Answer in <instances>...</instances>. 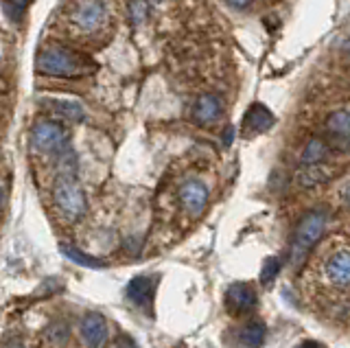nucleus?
Masks as SVG:
<instances>
[{"instance_id": "f257e3e1", "label": "nucleus", "mask_w": 350, "mask_h": 348, "mask_svg": "<svg viewBox=\"0 0 350 348\" xmlns=\"http://www.w3.org/2000/svg\"><path fill=\"white\" fill-rule=\"evenodd\" d=\"M317 291L322 311L331 315L350 313V247H335L317 267Z\"/></svg>"}, {"instance_id": "f03ea898", "label": "nucleus", "mask_w": 350, "mask_h": 348, "mask_svg": "<svg viewBox=\"0 0 350 348\" xmlns=\"http://www.w3.org/2000/svg\"><path fill=\"white\" fill-rule=\"evenodd\" d=\"M38 72L46 77H64V79H77L85 77L94 70V64L81 53L66 46H46L38 53L36 59Z\"/></svg>"}, {"instance_id": "7ed1b4c3", "label": "nucleus", "mask_w": 350, "mask_h": 348, "mask_svg": "<svg viewBox=\"0 0 350 348\" xmlns=\"http://www.w3.org/2000/svg\"><path fill=\"white\" fill-rule=\"evenodd\" d=\"M66 25L79 38H98L109 27L105 0H70L66 9Z\"/></svg>"}, {"instance_id": "20e7f679", "label": "nucleus", "mask_w": 350, "mask_h": 348, "mask_svg": "<svg viewBox=\"0 0 350 348\" xmlns=\"http://www.w3.org/2000/svg\"><path fill=\"white\" fill-rule=\"evenodd\" d=\"M53 204L66 222H79L85 215L88 202L77 176H55L53 182Z\"/></svg>"}, {"instance_id": "39448f33", "label": "nucleus", "mask_w": 350, "mask_h": 348, "mask_svg": "<svg viewBox=\"0 0 350 348\" xmlns=\"http://www.w3.org/2000/svg\"><path fill=\"white\" fill-rule=\"evenodd\" d=\"M68 145V132L59 121L42 118L31 129V149L38 156H51L55 158L59 151Z\"/></svg>"}, {"instance_id": "423d86ee", "label": "nucleus", "mask_w": 350, "mask_h": 348, "mask_svg": "<svg viewBox=\"0 0 350 348\" xmlns=\"http://www.w3.org/2000/svg\"><path fill=\"white\" fill-rule=\"evenodd\" d=\"M326 228V215L320 211H313L306 217H302V222L298 224V230L293 237V247H291V263L300 265L306 258V254L311 252V247L320 241V237Z\"/></svg>"}, {"instance_id": "0eeeda50", "label": "nucleus", "mask_w": 350, "mask_h": 348, "mask_svg": "<svg viewBox=\"0 0 350 348\" xmlns=\"http://www.w3.org/2000/svg\"><path fill=\"white\" fill-rule=\"evenodd\" d=\"M178 200L182 209L191 217H200L208 206V189L200 180H186L178 189Z\"/></svg>"}, {"instance_id": "6e6552de", "label": "nucleus", "mask_w": 350, "mask_h": 348, "mask_svg": "<svg viewBox=\"0 0 350 348\" xmlns=\"http://www.w3.org/2000/svg\"><path fill=\"white\" fill-rule=\"evenodd\" d=\"M256 307V289L250 282H232L226 289V309L232 315L250 313Z\"/></svg>"}, {"instance_id": "1a4fd4ad", "label": "nucleus", "mask_w": 350, "mask_h": 348, "mask_svg": "<svg viewBox=\"0 0 350 348\" xmlns=\"http://www.w3.org/2000/svg\"><path fill=\"white\" fill-rule=\"evenodd\" d=\"M276 125V116H273L262 103H252L250 110L243 116V123H241V129H243L245 136H258L265 134Z\"/></svg>"}, {"instance_id": "9d476101", "label": "nucleus", "mask_w": 350, "mask_h": 348, "mask_svg": "<svg viewBox=\"0 0 350 348\" xmlns=\"http://www.w3.org/2000/svg\"><path fill=\"white\" fill-rule=\"evenodd\" d=\"M156 296V278L151 276H136L127 285V298L136 304L138 309H145L151 315V304Z\"/></svg>"}, {"instance_id": "9b49d317", "label": "nucleus", "mask_w": 350, "mask_h": 348, "mask_svg": "<svg viewBox=\"0 0 350 348\" xmlns=\"http://www.w3.org/2000/svg\"><path fill=\"white\" fill-rule=\"evenodd\" d=\"M81 337L88 348H101L107 337V324L103 315L88 313L81 320Z\"/></svg>"}, {"instance_id": "f8f14e48", "label": "nucleus", "mask_w": 350, "mask_h": 348, "mask_svg": "<svg viewBox=\"0 0 350 348\" xmlns=\"http://www.w3.org/2000/svg\"><path fill=\"white\" fill-rule=\"evenodd\" d=\"M221 116V99L217 94H202L197 96L193 105V121L200 125H213Z\"/></svg>"}, {"instance_id": "ddd939ff", "label": "nucleus", "mask_w": 350, "mask_h": 348, "mask_svg": "<svg viewBox=\"0 0 350 348\" xmlns=\"http://www.w3.org/2000/svg\"><path fill=\"white\" fill-rule=\"evenodd\" d=\"M331 176H333V171L328 167H322L320 162H317V165H306L298 176H295V182H298L302 189H313V187H320V184L328 182Z\"/></svg>"}, {"instance_id": "4468645a", "label": "nucleus", "mask_w": 350, "mask_h": 348, "mask_svg": "<svg viewBox=\"0 0 350 348\" xmlns=\"http://www.w3.org/2000/svg\"><path fill=\"white\" fill-rule=\"evenodd\" d=\"M265 337H267V326L258 320H252L241 329V342H243V346H247V348L262 346L265 344Z\"/></svg>"}, {"instance_id": "2eb2a0df", "label": "nucleus", "mask_w": 350, "mask_h": 348, "mask_svg": "<svg viewBox=\"0 0 350 348\" xmlns=\"http://www.w3.org/2000/svg\"><path fill=\"white\" fill-rule=\"evenodd\" d=\"M326 129L337 138L350 140V112L348 110H337L326 118Z\"/></svg>"}, {"instance_id": "dca6fc26", "label": "nucleus", "mask_w": 350, "mask_h": 348, "mask_svg": "<svg viewBox=\"0 0 350 348\" xmlns=\"http://www.w3.org/2000/svg\"><path fill=\"white\" fill-rule=\"evenodd\" d=\"M49 107L59 118H66V121H83V116H85L83 107L75 101H51Z\"/></svg>"}, {"instance_id": "f3484780", "label": "nucleus", "mask_w": 350, "mask_h": 348, "mask_svg": "<svg viewBox=\"0 0 350 348\" xmlns=\"http://www.w3.org/2000/svg\"><path fill=\"white\" fill-rule=\"evenodd\" d=\"M324 156H326V145L322 143L320 138H313L302 149L300 160H302V165H317V162H320Z\"/></svg>"}, {"instance_id": "a211bd4d", "label": "nucleus", "mask_w": 350, "mask_h": 348, "mask_svg": "<svg viewBox=\"0 0 350 348\" xmlns=\"http://www.w3.org/2000/svg\"><path fill=\"white\" fill-rule=\"evenodd\" d=\"M62 252H64V256H68V258L72 260V263H77V265H83V267H90V269L103 267V263H101L98 258L88 256V254L79 252V250L72 247V245H62Z\"/></svg>"}, {"instance_id": "6ab92c4d", "label": "nucleus", "mask_w": 350, "mask_h": 348, "mask_svg": "<svg viewBox=\"0 0 350 348\" xmlns=\"http://www.w3.org/2000/svg\"><path fill=\"white\" fill-rule=\"evenodd\" d=\"M282 267V260L278 256H267L265 263L260 267V282L262 285H269V282L278 276V271Z\"/></svg>"}, {"instance_id": "aec40b11", "label": "nucleus", "mask_w": 350, "mask_h": 348, "mask_svg": "<svg viewBox=\"0 0 350 348\" xmlns=\"http://www.w3.org/2000/svg\"><path fill=\"white\" fill-rule=\"evenodd\" d=\"M147 18H149L147 0H131V3H129V20H131V25L138 27V25L145 23Z\"/></svg>"}, {"instance_id": "412c9836", "label": "nucleus", "mask_w": 350, "mask_h": 348, "mask_svg": "<svg viewBox=\"0 0 350 348\" xmlns=\"http://www.w3.org/2000/svg\"><path fill=\"white\" fill-rule=\"evenodd\" d=\"M31 3H33V0H5V12H7L9 18L18 20L22 14L27 12Z\"/></svg>"}, {"instance_id": "4be33fe9", "label": "nucleus", "mask_w": 350, "mask_h": 348, "mask_svg": "<svg viewBox=\"0 0 350 348\" xmlns=\"http://www.w3.org/2000/svg\"><path fill=\"white\" fill-rule=\"evenodd\" d=\"M226 3L232 7V9H239V12H243V9H247L252 5V0H226Z\"/></svg>"}, {"instance_id": "5701e85b", "label": "nucleus", "mask_w": 350, "mask_h": 348, "mask_svg": "<svg viewBox=\"0 0 350 348\" xmlns=\"http://www.w3.org/2000/svg\"><path fill=\"white\" fill-rule=\"evenodd\" d=\"M342 202H344L346 209L350 211V182H346L344 189H342Z\"/></svg>"}, {"instance_id": "b1692460", "label": "nucleus", "mask_w": 350, "mask_h": 348, "mask_svg": "<svg viewBox=\"0 0 350 348\" xmlns=\"http://www.w3.org/2000/svg\"><path fill=\"white\" fill-rule=\"evenodd\" d=\"M116 348H136V344L129 340V337H120L118 340V344H116Z\"/></svg>"}, {"instance_id": "393cba45", "label": "nucleus", "mask_w": 350, "mask_h": 348, "mask_svg": "<svg viewBox=\"0 0 350 348\" xmlns=\"http://www.w3.org/2000/svg\"><path fill=\"white\" fill-rule=\"evenodd\" d=\"M295 348H326V346H324V344H320V342L309 340V342H302L300 346H295Z\"/></svg>"}, {"instance_id": "a878e982", "label": "nucleus", "mask_w": 350, "mask_h": 348, "mask_svg": "<svg viewBox=\"0 0 350 348\" xmlns=\"http://www.w3.org/2000/svg\"><path fill=\"white\" fill-rule=\"evenodd\" d=\"M344 51L350 53V40H346V44H344Z\"/></svg>"}, {"instance_id": "bb28decb", "label": "nucleus", "mask_w": 350, "mask_h": 348, "mask_svg": "<svg viewBox=\"0 0 350 348\" xmlns=\"http://www.w3.org/2000/svg\"><path fill=\"white\" fill-rule=\"evenodd\" d=\"M153 3H167V0H153Z\"/></svg>"}]
</instances>
